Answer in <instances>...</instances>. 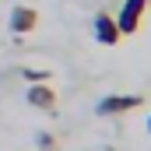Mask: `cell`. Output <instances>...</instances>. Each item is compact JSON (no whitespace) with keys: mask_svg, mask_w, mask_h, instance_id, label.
<instances>
[{"mask_svg":"<svg viewBox=\"0 0 151 151\" xmlns=\"http://www.w3.org/2000/svg\"><path fill=\"white\" fill-rule=\"evenodd\" d=\"M144 7H148V0H123V7H119V14H116V28H119V35H134V32L141 28Z\"/></svg>","mask_w":151,"mask_h":151,"instance_id":"6da1fadb","label":"cell"},{"mask_svg":"<svg viewBox=\"0 0 151 151\" xmlns=\"http://www.w3.org/2000/svg\"><path fill=\"white\" fill-rule=\"evenodd\" d=\"M141 95H106L99 102V113L102 116H119V113H130V109H141Z\"/></svg>","mask_w":151,"mask_h":151,"instance_id":"7a4b0ae2","label":"cell"},{"mask_svg":"<svg viewBox=\"0 0 151 151\" xmlns=\"http://www.w3.org/2000/svg\"><path fill=\"white\" fill-rule=\"evenodd\" d=\"M7 25H11V32H35L39 28V11L35 7H25V4H18L14 11H11V18H7Z\"/></svg>","mask_w":151,"mask_h":151,"instance_id":"3957f363","label":"cell"},{"mask_svg":"<svg viewBox=\"0 0 151 151\" xmlns=\"http://www.w3.org/2000/svg\"><path fill=\"white\" fill-rule=\"evenodd\" d=\"M95 39H99L102 46H116V42L123 39L119 28H116V18H113V14H106V11L95 14Z\"/></svg>","mask_w":151,"mask_h":151,"instance_id":"277c9868","label":"cell"},{"mask_svg":"<svg viewBox=\"0 0 151 151\" xmlns=\"http://www.w3.org/2000/svg\"><path fill=\"white\" fill-rule=\"evenodd\" d=\"M28 106H35V109H53L56 106V91L46 84V81H39L28 88Z\"/></svg>","mask_w":151,"mask_h":151,"instance_id":"5b68a950","label":"cell"},{"mask_svg":"<svg viewBox=\"0 0 151 151\" xmlns=\"http://www.w3.org/2000/svg\"><path fill=\"white\" fill-rule=\"evenodd\" d=\"M21 74H25V81H49V74H46V70H35V67H25V70H21Z\"/></svg>","mask_w":151,"mask_h":151,"instance_id":"8992f818","label":"cell"},{"mask_svg":"<svg viewBox=\"0 0 151 151\" xmlns=\"http://www.w3.org/2000/svg\"><path fill=\"white\" fill-rule=\"evenodd\" d=\"M148 134H151V116H148Z\"/></svg>","mask_w":151,"mask_h":151,"instance_id":"52a82bcc","label":"cell"},{"mask_svg":"<svg viewBox=\"0 0 151 151\" xmlns=\"http://www.w3.org/2000/svg\"><path fill=\"white\" fill-rule=\"evenodd\" d=\"M148 4H151V0H148Z\"/></svg>","mask_w":151,"mask_h":151,"instance_id":"ba28073f","label":"cell"}]
</instances>
